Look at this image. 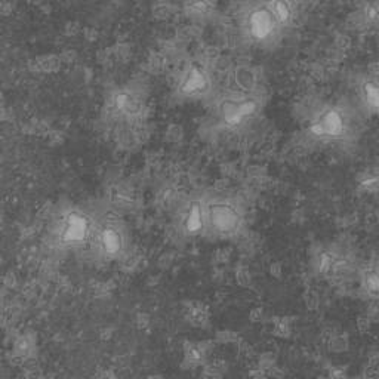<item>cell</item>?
Returning <instances> with one entry per match:
<instances>
[{"mask_svg":"<svg viewBox=\"0 0 379 379\" xmlns=\"http://www.w3.org/2000/svg\"><path fill=\"white\" fill-rule=\"evenodd\" d=\"M215 8H216V5L213 2H190V3H184V12H187V15L198 18V19L212 15Z\"/></svg>","mask_w":379,"mask_h":379,"instance_id":"18","label":"cell"},{"mask_svg":"<svg viewBox=\"0 0 379 379\" xmlns=\"http://www.w3.org/2000/svg\"><path fill=\"white\" fill-rule=\"evenodd\" d=\"M104 110L110 119L126 120L135 124L144 117L147 106L142 92L132 86H124L107 95Z\"/></svg>","mask_w":379,"mask_h":379,"instance_id":"7","label":"cell"},{"mask_svg":"<svg viewBox=\"0 0 379 379\" xmlns=\"http://www.w3.org/2000/svg\"><path fill=\"white\" fill-rule=\"evenodd\" d=\"M82 31H83V29H82L80 22H77V21H68L65 24V29H64V33L67 37H76L77 34H80Z\"/></svg>","mask_w":379,"mask_h":379,"instance_id":"31","label":"cell"},{"mask_svg":"<svg viewBox=\"0 0 379 379\" xmlns=\"http://www.w3.org/2000/svg\"><path fill=\"white\" fill-rule=\"evenodd\" d=\"M234 279H236L237 285L242 286V288H249L252 285V274L249 271V268H246L244 265H237L236 267Z\"/></svg>","mask_w":379,"mask_h":379,"instance_id":"24","label":"cell"},{"mask_svg":"<svg viewBox=\"0 0 379 379\" xmlns=\"http://www.w3.org/2000/svg\"><path fill=\"white\" fill-rule=\"evenodd\" d=\"M347 264L348 261L344 257V254L332 246L320 249L317 255L314 257L316 271L329 279L341 275L347 270Z\"/></svg>","mask_w":379,"mask_h":379,"instance_id":"10","label":"cell"},{"mask_svg":"<svg viewBox=\"0 0 379 379\" xmlns=\"http://www.w3.org/2000/svg\"><path fill=\"white\" fill-rule=\"evenodd\" d=\"M360 98L369 113H376L378 110V85L375 79H364L360 83Z\"/></svg>","mask_w":379,"mask_h":379,"instance_id":"17","label":"cell"},{"mask_svg":"<svg viewBox=\"0 0 379 379\" xmlns=\"http://www.w3.org/2000/svg\"><path fill=\"white\" fill-rule=\"evenodd\" d=\"M82 34H83L85 40H88V42H96L99 39V31L95 27H83Z\"/></svg>","mask_w":379,"mask_h":379,"instance_id":"33","label":"cell"},{"mask_svg":"<svg viewBox=\"0 0 379 379\" xmlns=\"http://www.w3.org/2000/svg\"><path fill=\"white\" fill-rule=\"evenodd\" d=\"M268 9L275 18L277 24L282 29L290 27L296 22L298 16V5L293 2H268Z\"/></svg>","mask_w":379,"mask_h":379,"instance_id":"11","label":"cell"},{"mask_svg":"<svg viewBox=\"0 0 379 379\" xmlns=\"http://www.w3.org/2000/svg\"><path fill=\"white\" fill-rule=\"evenodd\" d=\"M234 82L244 93H254L258 86V73L250 67H239L234 71Z\"/></svg>","mask_w":379,"mask_h":379,"instance_id":"15","label":"cell"},{"mask_svg":"<svg viewBox=\"0 0 379 379\" xmlns=\"http://www.w3.org/2000/svg\"><path fill=\"white\" fill-rule=\"evenodd\" d=\"M249 320H250L252 323H259V321H262V320H264V310H262L261 307H255L254 310H250V313H249Z\"/></svg>","mask_w":379,"mask_h":379,"instance_id":"38","label":"cell"},{"mask_svg":"<svg viewBox=\"0 0 379 379\" xmlns=\"http://www.w3.org/2000/svg\"><path fill=\"white\" fill-rule=\"evenodd\" d=\"M359 187L364 190V191H369V193H375L376 188H378V178H376V173H370V172H364L360 175L359 178Z\"/></svg>","mask_w":379,"mask_h":379,"instance_id":"21","label":"cell"},{"mask_svg":"<svg viewBox=\"0 0 379 379\" xmlns=\"http://www.w3.org/2000/svg\"><path fill=\"white\" fill-rule=\"evenodd\" d=\"M282 273H283V265L282 262H271L270 264V274L275 277V279H280L282 277Z\"/></svg>","mask_w":379,"mask_h":379,"instance_id":"39","label":"cell"},{"mask_svg":"<svg viewBox=\"0 0 379 379\" xmlns=\"http://www.w3.org/2000/svg\"><path fill=\"white\" fill-rule=\"evenodd\" d=\"M242 30L254 45L271 46L280 40L283 29L277 24L267 3H257L243 11Z\"/></svg>","mask_w":379,"mask_h":379,"instance_id":"5","label":"cell"},{"mask_svg":"<svg viewBox=\"0 0 379 379\" xmlns=\"http://www.w3.org/2000/svg\"><path fill=\"white\" fill-rule=\"evenodd\" d=\"M329 348L334 352H344L349 348V341L347 335H332L329 339Z\"/></svg>","mask_w":379,"mask_h":379,"instance_id":"25","label":"cell"},{"mask_svg":"<svg viewBox=\"0 0 379 379\" xmlns=\"http://www.w3.org/2000/svg\"><path fill=\"white\" fill-rule=\"evenodd\" d=\"M274 364H275V357H274L273 352H265L259 357V367L264 369L267 372V375L270 370H273Z\"/></svg>","mask_w":379,"mask_h":379,"instance_id":"29","label":"cell"},{"mask_svg":"<svg viewBox=\"0 0 379 379\" xmlns=\"http://www.w3.org/2000/svg\"><path fill=\"white\" fill-rule=\"evenodd\" d=\"M231 257H233V252L230 247H218L213 254V258L218 264H228L231 261Z\"/></svg>","mask_w":379,"mask_h":379,"instance_id":"30","label":"cell"},{"mask_svg":"<svg viewBox=\"0 0 379 379\" xmlns=\"http://www.w3.org/2000/svg\"><path fill=\"white\" fill-rule=\"evenodd\" d=\"M167 65V57L162 52H154L151 57L148 58V68L151 70V73H160L165 70Z\"/></svg>","mask_w":379,"mask_h":379,"instance_id":"23","label":"cell"},{"mask_svg":"<svg viewBox=\"0 0 379 379\" xmlns=\"http://www.w3.org/2000/svg\"><path fill=\"white\" fill-rule=\"evenodd\" d=\"M356 131L354 117L344 106H324L311 117L308 135L320 142H344Z\"/></svg>","mask_w":379,"mask_h":379,"instance_id":"2","label":"cell"},{"mask_svg":"<svg viewBox=\"0 0 379 379\" xmlns=\"http://www.w3.org/2000/svg\"><path fill=\"white\" fill-rule=\"evenodd\" d=\"M302 299H304V304H305V307H307L308 310H311V311H316V310L320 307L319 293H317V292H314V290H311V289H308V290H305V292H304Z\"/></svg>","mask_w":379,"mask_h":379,"instance_id":"26","label":"cell"},{"mask_svg":"<svg viewBox=\"0 0 379 379\" xmlns=\"http://www.w3.org/2000/svg\"><path fill=\"white\" fill-rule=\"evenodd\" d=\"M351 39H349L348 36H345V34H339L338 37H336V40H335V46L338 47V49H341V50H347L351 47Z\"/></svg>","mask_w":379,"mask_h":379,"instance_id":"34","label":"cell"},{"mask_svg":"<svg viewBox=\"0 0 379 379\" xmlns=\"http://www.w3.org/2000/svg\"><path fill=\"white\" fill-rule=\"evenodd\" d=\"M370 324H372V321H370L369 316H362V317L357 319V329H359L360 334L369 332L370 331Z\"/></svg>","mask_w":379,"mask_h":379,"instance_id":"35","label":"cell"},{"mask_svg":"<svg viewBox=\"0 0 379 379\" xmlns=\"http://www.w3.org/2000/svg\"><path fill=\"white\" fill-rule=\"evenodd\" d=\"M108 200L117 209H131L135 205V193L129 185L116 184L108 190Z\"/></svg>","mask_w":379,"mask_h":379,"instance_id":"14","label":"cell"},{"mask_svg":"<svg viewBox=\"0 0 379 379\" xmlns=\"http://www.w3.org/2000/svg\"><path fill=\"white\" fill-rule=\"evenodd\" d=\"M128 231L116 212L104 213L96 219V230L92 240L91 252L99 259L116 261L128 252Z\"/></svg>","mask_w":379,"mask_h":379,"instance_id":"4","label":"cell"},{"mask_svg":"<svg viewBox=\"0 0 379 379\" xmlns=\"http://www.w3.org/2000/svg\"><path fill=\"white\" fill-rule=\"evenodd\" d=\"M273 335L277 338H289L292 335V321L288 317H273Z\"/></svg>","mask_w":379,"mask_h":379,"instance_id":"19","label":"cell"},{"mask_svg":"<svg viewBox=\"0 0 379 379\" xmlns=\"http://www.w3.org/2000/svg\"><path fill=\"white\" fill-rule=\"evenodd\" d=\"M239 338H240L239 334H236L230 329H224V331H218L215 339L218 344H234V342H237Z\"/></svg>","mask_w":379,"mask_h":379,"instance_id":"27","label":"cell"},{"mask_svg":"<svg viewBox=\"0 0 379 379\" xmlns=\"http://www.w3.org/2000/svg\"><path fill=\"white\" fill-rule=\"evenodd\" d=\"M61 64L62 62H61L60 55L49 54V55H42V57L34 58L31 61L30 68L33 73H37V74H52V73L60 71Z\"/></svg>","mask_w":379,"mask_h":379,"instance_id":"16","label":"cell"},{"mask_svg":"<svg viewBox=\"0 0 379 379\" xmlns=\"http://www.w3.org/2000/svg\"><path fill=\"white\" fill-rule=\"evenodd\" d=\"M98 216L80 206H65L55 213L49 240L58 250H91Z\"/></svg>","mask_w":379,"mask_h":379,"instance_id":"1","label":"cell"},{"mask_svg":"<svg viewBox=\"0 0 379 379\" xmlns=\"http://www.w3.org/2000/svg\"><path fill=\"white\" fill-rule=\"evenodd\" d=\"M150 324H151V320L148 317V314H145V313H139L137 316V326L138 329H141V331H145V329H148L150 327Z\"/></svg>","mask_w":379,"mask_h":379,"instance_id":"37","label":"cell"},{"mask_svg":"<svg viewBox=\"0 0 379 379\" xmlns=\"http://www.w3.org/2000/svg\"><path fill=\"white\" fill-rule=\"evenodd\" d=\"M5 285L6 288H15L18 285V280H16V275L14 273H8L5 275Z\"/></svg>","mask_w":379,"mask_h":379,"instance_id":"40","label":"cell"},{"mask_svg":"<svg viewBox=\"0 0 379 379\" xmlns=\"http://www.w3.org/2000/svg\"><path fill=\"white\" fill-rule=\"evenodd\" d=\"M60 58L62 64H73L77 60V52L73 49H65L60 54Z\"/></svg>","mask_w":379,"mask_h":379,"instance_id":"32","label":"cell"},{"mask_svg":"<svg viewBox=\"0 0 379 379\" xmlns=\"http://www.w3.org/2000/svg\"><path fill=\"white\" fill-rule=\"evenodd\" d=\"M185 319L194 327H206L211 319V310L209 307L201 301H190L185 304L184 308Z\"/></svg>","mask_w":379,"mask_h":379,"instance_id":"13","label":"cell"},{"mask_svg":"<svg viewBox=\"0 0 379 379\" xmlns=\"http://www.w3.org/2000/svg\"><path fill=\"white\" fill-rule=\"evenodd\" d=\"M173 14H175V6L170 5V3L162 2V3H154L153 5V16L156 19L165 21L167 18H170Z\"/></svg>","mask_w":379,"mask_h":379,"instance_id":"20","label":"cell"},{"mask_svg":"<svg viewBox=\"0 0 379 379\" xmlns=\"http://www.w3.org/2000/svg\"><path fill=\"white\" fill-rule=\"evenodd\" d=\"M212 88V79L203 64H190L178 79V96L187 99H197L206 96Z\"/></svg>","mask_w":379,"mask_h":379,"instance_id":"8","label":"cell"},{"mask_svg":"<svg viewBox=\"0 0 379 379\" xmlns=\"http://www.w3.org/2000/svg\"><path fill=\"white\" fill-rule=\"evenodd\" d=\"M258 108L259 98L255 93L231 92L216 103V116L224 129L234 131L254 117Z\"/></svg>","mask_w":379,"mask_h":379,"instance_id":"6","label":"cell"},{"mask_svg":"<svg viewBox=\"0 0 379 379\" xmlns=\"http://www.w3.org/2000/svg\"><path fill=\"white\" fill-rule=\"evenodd\" d=\"M362 285H363L364 290L367 292V295L376 296V292H378V275H376V271L373 270V271L364 273Z\"/></svg>","mask_w":379,"mask_h":379,"instance_id":"22","label":"cell"},{"mask_svg":"<svg viewBox=\"0 0 379 379\" xmlns=\"http://www.w3.org/2000/svg\"><path fill=\"white\" fill-rule=\"evenodd\" d=\"M209 344L211 342H185L182 366H188L190 369H194V367H200L201 364H205L209 349L212 348V345Z\"/></svg>","mask_w":379,"mask_h":379,"instance_id":"12","label":"cell"},{"mask_svg":"<svg viewBox=\"0 0 379 379\" xmlns=\"http://www.w3.org/2000/svg\"><path fill=\"white\" fill-rule=\"evenodd\" d=\"M178 227L187 237H197L206 233V215L203 200L194 198L182 209Z\"/></svg>","mask_w":379,"mask_h":379,"instance_id":"9","label":"cell"},{"mask_svg":"<svg viewBox=\"0 0 379 379\" xmlns=\"http://www.w3.org/2000/svg\"><path fill=\"white\" fill-rule=\"evenodd\" d=\"M167 138L172 141V142H176L178 139L182 138V128L178 124H172L167 131Z\"/></svg>","mask_w":379,"mask_h":379,"instance_id":"36","label":"cell"},{"mask_svg":"<svg viewBox=\"0 0 379 379\" xmlns=\"http://www.w3.org/2000/svg\"><path fill=\"white\" fill-rule=\"evenodd\" d=\"M113 50V57H114V61H126L129 54H131V49L129 46L124 45V43H117L111 47Z\"/></svg>","mask_w":379,"mask_h":379,"instance_id":"28","label":"cell"},{"mask_svg":"<svg viewBox=\"0 0 379 379\" xmlns=\"http://www.w3.org/2000/svg\"><path fill=\"white\" fill-rule=\"evenodd\" d=\"M206 234L219 239L234 237L242 231L244 212L239 200L231 197H209L205 201Z\"/></svg>","mask_w":379,"mask_h":379,"instance_id":"3","label":"cell"}]
</instances>
